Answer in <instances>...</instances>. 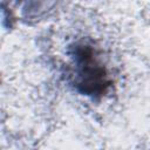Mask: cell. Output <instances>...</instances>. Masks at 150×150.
<instances>
[{
	"instance_id": "obj_1",
	"label": "cell",
	"mask_w": 150,
	"mask_h": 150,
	"mask_svg": "<svg viewBox=\"0 0 150 150\" xmlns=\"http://www.w3.org/2000/svg\"><path fill=\"white\" fill-rule=\"evenodd\" d=\"M70 60V83L83 96L102 98L110 89L112 79L102 59L101 50L90 40H79L67 47Z\"/></svg>"
}]
</instances>
